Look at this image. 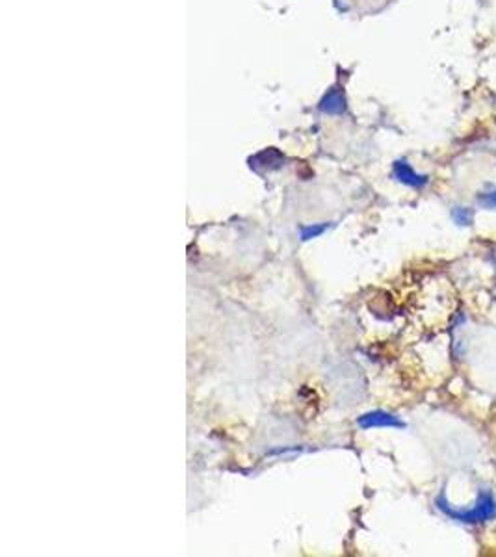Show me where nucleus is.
<instances>
[{
  "label": "nucleus",
  "mask_w": 496,
  "mask_h": 557,
  "mask_svg": "<svg viewBox=\"0 0 496 557\" xmlns=\"http://www.w3.org/2000/svg\"><path fill=\"white\" fill-rule=\"evenodd\" d=\"M435 505L439 511L446 514L448 519L456 520V522H463V524H481V522H489L496 517V500L489 491H481L476 498L474 508L470 509H458L453 508L452 503L446 500V494L441 492L435 500Z\"/></svg>",
  "instance_id": "1"
},
{
  "label": "nucleus",
  "mask_w": 496,
  "mask_h": 557,
  "mask_svg": "<svg viewBox=\"0 0 496 557\" xmlns=\"http://www.w3.org/2000/svg\"><path fill=\"white\" fill-rule=\"evenodd\" d=\"M357 425L361 429H375V427H394V429H403L405 422L386 413V411H370V413L361 414L357 418Z\"/></svg>",
  "instance_id": "2"
},
{
  "label": "nucleus",
  "mask_w": 496,
  "mask_h": 557,
  "mask_svg": "<svg viewBox=\"0 0 496 557\" xmlns=\"http://www.w3.org/2000/svg\"><path fill=\"white\" fill-rule=\"evenodd\" d=\"M392 177L396 178L398 183L411 188H424L426 184L430 183L428 175H419L407 160L394 162V166H392Z\"/></svg>",
  "instance_id": "3"
},
{
  "label": "nucleus",
  "mask_w": 496,
  "mask_h": 557,
  "mask_svg": "<svg viewBox=\"0 0 496 557\" xmlns=\"http://www.w3.org/2000/svg\"><path fill=\"white\" fill-rule=\"evenodd\" d=\"M322 112H327V114H340L344 112V97H342L336 89L329 91L327 97L322 100Z\"/></svg>",
  "instance_id": "4"
},
{
  "label": "nucleus",
  "mask_w": 496,
  "mask_h": 557,
  "mask_svg": "<svg viewBox=\"0 0 496 557\" xmlns=\"http://www.w3.org/2000/svg\"><path fill=\"white\" fill-rule=\"evenodd\" d=\"M327 223H322V225H303L299 229V240L301 242H309L313 238L322 236L324 232L327 231Z\"/></svg>",
  "instance_id": "5"
},
{
  "label": "nucleus",
  "mask_w": 496,
  "mask_h": 557,
  "mask_svg": "<svg viewBox=\"0 0 496 557\" xmlns=\"http://www.w3.org/2000/svg\"><path fill=\"white\" fill-rule=\"evenodd\" d=\"M452 218L453 221L461 227L472 225V221H474V212H472V208H469V206H456V208L452 210Z\"/></svg>",
  "instance_id": "6"
},
{
  "label": "nucleus",
  "mask_w": 496,
  "mask_h": 557,
  "mask_svg": "<svg viewBox=\"0 0 496 557\" xmlns=\"http://www.w3.org/2000/svg\"><path fill=\"white\" fill-rule=\"evenodd\" d=\"M478 203H480L483 208L495 210L496 208V190L495 192H487V193H481V195H478Z\"/></svg>",
  "instance_id": "7"
}]
</instances>
